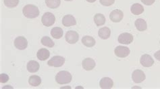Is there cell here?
<instances>
[{
    "instance_id": "cell-10",
    "label": "cell",
    "mask_w": 160,
    "mask_h": 89,
    "mask_svg": "<svg viewBox=\"0 0 160 89\" xmlns=\"http://www.w3.org/2000/svg\"><path fill=\"white\" fill-rule=\"evenodd\" d=\"M145 74L141 70H135L132 74V78L135 83H141L145 80Z\"/></svg>"
},
{
    "instance_id": "cell-11",
    "label": "cell",
    "mask_w": 160,
    "mask_h": 89,
    "mask_svg": "<svg viewBox=\"0 0 160 89\" xmlns=\"http://www.w3.org/2000/svg\"><path fill=\"white\" fill-rule=\"evenodd\" d=\"M82 66L83 69L85 70L89 71L94 69L96 66V63L93 59H92L91 58H87L85 60H82Z\"/></svg>"
},
{
    "instance_id": "cell-3",
    "label": "cell",
    "mask_w": 160,
    "mask_h": 89,
    "mask_svg": "<svg viewBox=\"0 0 160 89\" xmlns=\"http://www.w3.org/2000/svg\"><path fill=\"white\" fill-rule=\"evenodd\" d=\"M41 22L45 26L49 27L54 24L55 22H56V18L52 13L46 12L42 16Z\"/></svg>"
},
{
    "instance_id": "cell-9",
    "label": "cell",
    "mask_w": 160,
    "mask_h": 89,
    "mask_svg": "<svg viewBox=\"0 0 160 89\" xmlns=\"http://www.w3.org/2000/svg\"><path fill=\"white\" fill-rule=\"evenodd\" d=\"M124 18V14L122 11L120 10H115L112 11L109 14V19L112 20V22L114 23L120 22V21Z\"/></svg>"
},
{
    "instance_id": "cell-8",
    "label": "cell",
    "mask_w": 160,
    "mask_h": 89,
    "mask_svg": "<svg viewBox=\"0 0 160 89\" xmlns=\"http://www.w3.org/2000/svg\"><path fill=\"white\" fill-rule=\"evenodd\" d=\"M78 39H79V35L77 32L70 30L66 33V40L68 43L70 44H76L78 41Z\"/></svg>"
},
{
    "instance_id": "cell-12",
    "label": "cell",
    "mask_w": 160,
    "mask_h": 89,
    "mask_svg": "<svg viewBox=\"0 0 160 89\" xmlns=\"http://www.w3.org/2000/svg\"><path fill=\"white\" fill-rule=\"evenodd\" d=\"M141 64L144 67H151L154 64V60L150 55L144 54L142 55L140 60Z\"/></svg>"
},
{
    "instance_id": "cell-18",
    "label": "cell",
    "mask_w": 160,
    "mask_h": 89,
    "mask_svg": "<svg viewBox=\"0 0 160 89\" xmlns=\"http://www.w3.org/2000/svg\"><path fill=\"white\" fill-rule=\"evenodd\" d=\"M39 64L35 60H31L27 64V70L31 73L37 72L39 69Z\"/></svg>"
},
{
    "instance_id": "cell-22",
    "label": "cell",
    "mask_w": 160,
    "mask_h": 89,
    "mask_svg": "<svg viewBox=\"0 0 160 89\" xmlns=\"http://www.w3.org/2000/svg\"><path fill=\"white\" fill-rule=\"evenodd\" d=\"M94 22L98 26H101L106 23V17L102 14H97L94 16Z\"/></svg>"
},
{
    "instance_id": "cell-17",
    "label": "cell",
    "mask_w": 160,
    "mask_h": 89,
    "mask_svg": "<svg viewBox=\"0 0 160 89\" xmlns=\"http://www.w3.org/2000/svg\"><path fill=\"white\" fill-rule=\"evenodd\" d=\"M130 11L134 15H140L144 12V7L141 4L136 3H134L133 5L130 7Z\"/></svg>"
},
{
    "instance_id": "cell-14",
    "label": "cell",
    "mask_w": 160,
    "mask_h": 89,
    "mask_svg": "<svg viewBox=\"0 0 160 89\" xmlns=\"http://www.w3.org/2000/svg\"><path fill=\"white\" fill-rule=\"evenodd\" d=\"M62 24L65 27H70L77 24V21L73 16L66 15L62 19Z\"/></svg>"
},
{
    "instance_id": "cell-30",
    "label": "cell",
    "mask_w": 160,
    "mask_h": 89,
    "mask_svg": "<svg viewBox=\"0 0 160 89\" xmlns=\"http://www.w3.org/2000/svg\"><path fill=\"white\" fill-rule=\"evenodd\" d=\"M154 56L158 60L160 61V50H158V52H156L154 54Z\"/></svg>"
},
{
    "instance_id": "cell-15",
    "label": "cell",
    "mask_w": 160,
    "mask_h": 89,
    "mask_svg": "<svg viewBox=\"0 0 160 89\" xmlns=\"http://www.w3.org/2000/svg\"><path fill=\"white\" fill-rule=\"evenodd\" d=\"M37 56L39 60L45 61L49 58L50 56V52L46 48H41L38 50Z\"/></svg>"
},
{
    "instance_id": "cell-25",
    "label": "cell",
    "mask_w": 160,
    "mask_h": 89,
    "mask_svg": "<svg viewBox=\"0 0 160 89\" xmlns=\"http://www.w3.org/2000/svg\"><path fill=\"white\" fill-rule=\"evenodd\" d=\"M47 6L52 9H56L60 5V0H45Z\"/></svg>"
},
{
    "instance_id": "cell-31",
    "label": "cell",
    "mask_w": 160,
    "mask_h": 89,
    "mask_svg": "<svg viewBox=\"0 0 160 89\" xmlns=\"http://www.w3.org/2000/svg\"><path fill=\"white\" fill-rule=\"evenodd\" d=\"M87 1L89 3H93L96 1V0H87Z\"/></svg>"
},
{
    "instance_id": "cell-32",
    "label": "cell",
    "mask_w": 160,
    "mask_h": 89,
    "mask_svg": "<svg viewBox=\"0 0 160 89\" xmlns=\"http://www.w3.org/2000/svg\"><path fill=\"white\" fill-rule=\"evenodd\" d=\"M66 2H70V1H72V0H65Z\"/></svg>"
},
{
    "instance_id": "cell-23",
    "label": "cell",
    "mask_w": 160,
    "mask_h": 89,
    "mask_svg": "<svg viewBox=\"0 0 160 89\" xmlns=\"http://www.w3.org/2000/svg\"><path fill=\"white\" fill-rule=\"evenodd\" d=\"M28 83L32 87H38L39 86L41 83V78L39 76L37 75L31 76L28 79Z\"/></svg>"
},
{
    "instance_id": "cell-20",
    "label": "cell",
    "mask_w": 160,
    "mask_h": 89,
    "mask_svg": "<svg viewBox=\"0 0 160 89\" xmlns=\"http://www.w3.org/2000/svg\"><path fill=\"white\" fill-rule=\"evenodd\" d=\"M135 26L136 28L138 29V31L140 32H143L147 29V22H145V20H144L142 18H139L137 19L135 21Z\"/></svg>"
},
{
    "instance_id": "cell-33",
    "label": "cell",
    "mask_w": 160,
    "mask_h": 89,
    "mask_svg": "<svg viewBox=\"0 0 160 89\" xmlns=\"http://www.w3.org/2000/svg\"><path fill=\"white\" fill-rule=\"evenodd\" d=\"M159 43H160V41H159Z\"/></svg>"
},
{
    "instance_id": "cell-6",
    "label": "cell",
    "mask_w": 160,
    "mask_h": 89,
    "mask_svg": "<svg viewBox=\"0 0 160 89\" xmlns=\"http://www.w3.org/2000/svg\"><path fill=\"white\" fill-rule=\"evenodd\" d=\"M14 46L16 48L20 50H23L27 48V40L23 36H18L14 40Z\"/></svg>"
},
{
    "instance_id": "cell-27",
    "label": "cell",
    "mask_w": 160,
    "mask_h": 89,
    "mask_svg": "<svg viewBox=\"0 0 160 89\" xmlns=\"http://www.w3.org/2000/svg\"><path fill=\"white\" fill-rule=\"evenodd\" d=\"M115 2V0H100V3L104 6H110Z\"/></svg>"
},
{
    "instance_id": "cell-1",
    "label": "cell",
    "mask_w": 160,
    "mask_h": 89,
    "mask_svg": "<svg viewBox=\"0 0 160 89\" xmlns=\"http://www.w3.org/2000/svg\"><path fill=\"white\" fill-rule=\"evenodd\" d=\"M22 13L25 17L27 18H36L39 15V10L38 7L34 5H28L25 6L22 10Z\"/></svg>"
},
{
    "instance_id": "cell-5",
    "label": "cell",
    "mask_w": 160,
    "mask_h": 89,
    "mask_svg": "<svg viewBox=\"0 0 160 89\" xmlns=\"http://www.w3.org/2000/svg\"><path fill=\"white\" fill-rule=\"evenodd\" d=\"M130 50L128 48L126 47V46H118L115 48L114 53L116 56L119 58H125L128 56L130 54Z\"/></svg>"
},
{
    "instance_id": "cell-7",
    "label": "cell",
    "mask_w": 160,
    "mask_h": 89,
    "mask_svg": "<svg viewBox=\"0 0 160 89\" xmlns=\"http://www.w3.org/2000/svg\"><path fill=\"white\" fill-rule=\"evenodd\" d=\"M133 36L130 33H122L118 36L119 43L122 44H130L133 42Z\"/></svg>"
},
{
    "instance_id": "cell-24",
    "label": "cell",
    "mask_w": 160,
    "mask_h": 89,
    "mask_svg": "<svg viewBox=\"0 0 160 89\" xmlns=\"http://www.w3.org/2000/svg\"><path fill=\"white\" fill-rule=\"evenodd\" d=\"M41 44L45 46H48L49 48H52L54 46L55 43L48 36H44L41 38Z\"/></svg>"
},
{
    "instance_id": "cell-26",
    "label": "cell",
    "mask_w": 160,
    "mask_h": 89,
    "mask_svg": "<svg viewBox=\"0 0 160 89\" xmlns=\"http://www.w3.org/2000/svg\"><path fill=\"white\" fill-rule=\"evenodd\" d=\"M5 6L9 8H13L18 6L19 0H3Z\"/></svg>"
},
{
    "instance_id": "cell-2",
    "label": "cell",
    "mask_w": 160,
    "mask_h": 89,
    "mask_svg": "<svg viewBox=\"0 0 160 89\" xmlns=\"http://www.w3.org/2000/svg\"><path fill=\"white\" fill-rule=\"evenodd\" d=\"M72 76L68 71H60L56 76V81L60 84H68L72 81Z\"/></svg>"
},
{
    "instance_id": "cell-29",
    "label": "cell",
    "mask_w": 160,
    "mask_h": 89,
    "mask_svg": "<svg viewBox=\"0 0 160 89\" xmlns=\"http://www.w3.org/2000/svg\"><path fill=\"white\" fill-rule=\"evenodd\" d=\"M141 1L146 6H151L155 2V0H141Z\"/></svg>"
},
{
    "instance_id": "cell-28",
    "label": "cell",
    "mask_w": 160,
    "mask_h": 89,
    "mask_svg": "<svg viewBox=\"0 0 160 89\" xmlns=\"http://www.w3.org/2000/svg\"><path fill=\"white\" fill-rule=\"evenodd\" d=\"M8 80H9V76L6 74H1L0 75V82L2 83L7 82Z\"/></svg>"
},
{
    "instance_id": "cell-13",
    "label": "cell",
    "mask_w": 160,
    "mask_h": 89,
    "mask_svg": "<svg viewBox=\"0 0 160 89\" xmlns=\"http://www.w3.org/2000/svg\"><path fill=\"white\" fill-rule=\"evenodd\" d=\"M99 86L101 88L103 89L112 88L113 86V82L110 78L103 77L100 80Z\"/></svg>"
},
{
    "instance_id": "cell-21",
    "label": "cell",
    "mask_w": 160,
    "mask_h": 89,
    "mask_svg": "<svg viewBox=\"0 0 160 89\" xmlns=\"http://www.w3.org/2000/svg\"><path fill=\"white\" fill-rule=\"evenodd\" d=\"M63 34H64V32L61 28L55 27L51 30V35L55 39H60L63 36Z\"/></svg>"
},
{
    "instance_id": "cell-4",
    "label": "cell",
    "mask_w": 160,
    "mask_h": 89,
    "mask_svg": "<svg viewBox=\"0 0 160 89\" xmlns=\"http://www.w3.org/2000/svg\"><path fill=\"white\" fill-rule=\"evenodd\" d=\"M65 62V58L61 56H54L48 61V65L50 66L61 67Z\"/></svg>"
},
{
    "instance_id": "cell-19",
    "label": "cell",
    "mask_w": 160,
    "mask_h": 89,
    "mask_svg": "<svg viewBox=\"0 0 160 89\" xmlns=\"http://www.w3.org/2000/svg\"><path fill=\"white\" fill-rule=\"evenodd\" d=\"M82 44L86 46L87 47H92L96 44L95 40L93 38L89 36H85L82 38Z\"/></svg>"
},
{
    "instance_id": "cell-16",
    "label": "cell",
    "mask_w": 160,
    "mask_h": 89,
    "mask_svg": "<svg viewBox=\"0 0 160 89\" xmlns=\"http://www.w3.org/2000/svg\"><path fill=\"white\" fill-rule=\"evenodd\" d=\"M99 36L103 40H107L110 37L111 30L108 27H103L99 29L98 32Z\"/></svg>"
}]
</instances>
